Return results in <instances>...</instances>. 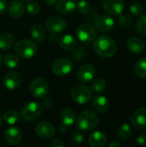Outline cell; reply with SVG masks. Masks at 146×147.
I'll use <instances>...</instances> for the list:
<instances>
[{
	"label": "cell",
	"mask_w": 146,
	"mask_h": 147,
	"mask_svg": "<svg viewBox=\"0 0 146 147\" xmlns=\"http://www.w3.org/2000/svg\"><path fill=\"white\" fill-rule=\"evenodd\" d=\"M94 50L102 58H111L116 53L117 46L113 38L108 35H102L96 39Z\"/></svg>",
	"instance_id": "1"
},
{
	"label": "cell",
	"mask_w": 146,
	"mask_h": 147,
	"mask_svg": "<svg viewBox=\"0 0 146 147\" xmlns=\"http://www.w3.org/2000/svg\"><path fill=\"white\" fill-rule=\"evenodd\" d=\"M77 126L83 131H90L99 124L98 115L90 109L82 111L77 118Z\"/></svg>",
	"instance_id": "2"
},
{
	"label": "cell",
	"mask_w": 146,
	"mask_h": 147,
	"mask_svg": "<svg viewBox=\"0 0 146 147\" xmlns=\"http://www.w3.org/2000/svg\"><path fill=\"white\" fill-rule=\"evenodd\" d=\"M15 51L19 57L28 59L33 58L36 54L38 51V46L31 40H21L15 43Z\"/></svg>",
	"instance_id": "3"
},
{
	"label": "cell",
	"mask_w": 146,
	"mask_h": 147,
	"mask_svg": "<svg viewBox=\"0 0 146 147\" xmlns=\"http://www.w3.org/2000/svg\"><path fill=\"white\" fill-rule=\"evenodd\" d=\"M72 100L79 104H86L92 98V91L89 88L82 84H75L71 90Z\"/></svg>",
	"instance_id": "4"
},
{
	"label": "cell",
	"mask_w": 146,
	"mask_h": 147,
	"mask_svg": "<svg viewBox=\"0 0 146 147\" xmlns=\"http://www.w3.org/2000/svg\"><path fill=\"white\" fill-rule=\"evenodd\" d=\"M29 90L31 95L37 99H43L48 95L49 87L47 82L42 78H34L29 87Z\"/></svg>",
	"instance_id": "5"
},
{
	"label": "cell",
	"mask_w": 146,
	"mask_h": 147,
	"mask_svg": "<svg viewBox=\"0 0 146 147\" xmlns=\"http://www.w3.org/2000/svg\"><path fill=\"white\" fill-rule=\"evenodd\" d=\"M77 37L84 43H89L96 38V29L94 26L89 23L79 25L76 30Z\"/></svg>",
	"instance_id": "6"
},
{
	"label": "cell",
	"mask_w": 146,
	"mask_h": 147,
	"mask_svg": "<svg viewBox=\"0 0 146 147\" xmlns=\"http://www.w3.org/2000/svg\"><path fill=\"white\" fill-rule=\"evenodd\" d=\"M22 117L26 121H34L38 119L41 114V106L35 102H30L25 104L22 109Z\"/></svg>",
	"instance_id": "7"
},
{
	"label": "cell",
	"mask_w": 146,
	"mask_h": 147,
	"mask_svg": "<svg viewBox=\"0 0 146 147\" xmlns=\"http://www.w3.org/2000/svg\"><path fill=\"white\" fill-rule=\"evenodd\" d=\"M72 61L68 58H59L56 59L52 66L53 74L59 77L68 75L72 71Z\"/></svg>",
	"instance_id": "8"
},
{
	"label": "cell",
	"mask_w": 146,
	"mask_h": 147,
	"mask_svg": "<svg viewBox=\"0 0 146 147\" xmlns=\"http://www.w3.org/2000/svg\"><path fill=\"white\" fill-rule=\"evenodd\" d=\"M115 22L113 17L108 15L98 16L95 19V28L102 33H107L114 29Z\"/></svg>",
	"instance_id": "9"
},
{
	"label": "cell",
	"mask_w": 146,
	"mask_h": 147,
	"mask_svg": "<svg viewBox=\"0 0 146 147\" xmlns=\"http://www.w3.org/2000/svg\"><path fill=\"white\" fill-rule=\"evenodd\" d=\"M130 122L133 127L138 130L146 128V109L139 108L133 112L129 116Z\"/></svg>",
	"instance_id": "10"
},
{
	"label": "cell",
	"mask_w": 146,
	"mask_h": 147,
	"mask_svg": "<svg viewBox=\"0 0 146 147\" xmlns=\"http://www.w3.org/2000/svg\"><path fill=\"white\" fill-rule=\"evenodd\" d=\"M103 9L111 15L119 16L121 14L125 8L124 0H102Z\"/></svg>",
	"instance_id": "11"
},
{
	"label": "cell",
	"mask_w": 146,
	"mask_h": 147,
	"mask_svg": "<svg viewBox=\"0 0 146 147\" xmlns=\"http://www.w3.org/2000/svg\"><path fill=\"white\" fill-rule=\"evenodd\" d=\"M66 22L59 16H51L46 22V28L50 33L59 34L65 30Z\"/></svg>",
	"instance_id": "12"
},
{
	"label": "cell",
	"mask_w": 146,
	"mask_h": 147,
	"mask_svg": "<svg viewBox=\"0 0 146 147\" xmlns=\"http://www.w3.org/2000/svg\"><path fill=\"white\" fill-rule=\"evenodd\" d=\"M3 139L8 145L16 146L22 141V131L16 127H9L4 131Z\"/></svg>",
	"instance_id": "13"
},
{
	"label": "cell",
	"mask_w": 146,
	"mask_h": 147,
	"mask_svg": "<svg viewBox=\"0 0 146 147\" xmlns=\"http://www.w3.org/2000/svg\"><path fill=\"white\" fill-rule=\"evenodd\" d=\"M36 134L44 140H49L53 137L55 134V128L49 121H40L35 127Z\"/></svg>",
	"instance_id": "14"
},
{
	"label": "cell",
	"mask_w": 146,
	"mask_h": 147,
	"mask_svg": "<svg viewBox=\"0 0 146 147\" xmlns=\"http://www.w3.org/2000/svg\"><path fill=\"white\" fill-rule=\"evenodd\" d=\"M3 85L8 90H15L22 85V76L17 71H10L3 78Z\"/></svg>",
	"instance_id": "15"
},
{
	"label": "cell",
	"mask_w": 146,
	"mask_h": 147,
	"mask_svg": "<svg viewBox=\"0 0 146 147\" xmlns=\"http://www.w3.org/2000/svg\"><path fill=\"white\" fill-rule=\"evenodd\" d=\"M96 75V69L90 64L82 65L77 71V78L81 83L90 82Z\"/></svg>",
	"instance_id": "16"
},
{
	"label": "cell",
	"mask_w": 146,
	"mask_h": 147,
	"mask_svg": "<svg viewBox=\"0 0 146 147\" xmlns=\"http://www.w3.org/2000/svg\"><path fill=\"white\" fill-rule=\"evenodd\" d=\"M56 10L59 14L67 15L71 12H73L77 4V0H57L55 3Z\"/></svg>",
	"instance_id": "17"
},
{
	"label": "cell",
	"mask_w": 146,
	"mask_h": 147,
	"mask_svg": "<svg viewBox=\"0 0 146 147\" xmlns=\"http://www.w3.org/2000/svg\"><path fill=\"white\" fill-rule=\"evenodd\" d=\"M126 47L128 50L133 54H140L145 50V42L139 37L133 36L126 41Z\"/></svg>",
	"instance_id": "18"
},
{
	"label": "cell",
	"mask_w": 146,
	"mask_h": 147,
	"mask_svg": "<svg viewBox=\"0 0 146 147\" xmlns=\"http://www.w3.org/2000/svg\"><path fill=\"white\" fill-rule=\"evenodd\" d=\"M92 107L96 112L105 114L109 109V102L106 96H97L92 100Z\"/></svg>",
	"instance_id": "19"
},
{
	"label": "cell",
	"mask_w": 146,
	"mask_h": 147,
	"mask_svg": "<svg viewBox=\"0 0 146 147\" xmlns=\"http://www.w3.org/2000/svg\"><path fill=\"white\" fill-rule=\"evenodd\" d=\"M107 142V137L101 131L93 132L89 137V144L92 147H102Z\"/></svg>",
	"instance_id": "20"
},
{
	"label": "cell",
	"mask_w": 146,
	"mask_h": 147,
	"mask_svg": "<svg viewBox=\"0 0 146 147\" xmlns=\"http://www.w3.org/2000/svg\"><path fill=\"white\" fill-rule=\"evenodd\" d=\"M8 11H9V14L11 17L19 18L24 14V11H25L24 5L22 3V1L14 0L9 3V8H8Z\"/></svg>",
	"instance_id": "21"
},
{
	"label": "cell",
	"mask_w": 146,
	"mask_h": 147,
	"mask_svg": "<svg viewBox=\"0 0 146 147\" xmlns=\"http://www.w3.org/2000/svg\"><path fill=\"white\" fill-rule=\"evenodd\" d=\"M59 46L65 51H71L77 47V40L71 34H65L59 39Z\"/></svg>",
	"instance_id": "22"
},
{
	"label": "cell",
	"mask_w": 146,
	"mask_h": 147,
	"mask_svg": "<svg viewBox=\"0 0 146 147\" xmlns=\"http://www.w3.org/2000/svg\"><path fill=\"white\" fill-rule=\"evenodd\" d=\"M60 120L66 126H71L76 121V113L71 109H65L60 112Z\"/></svg>",
	"instance_id": "23"
},
{
	"label": "cell",
	"mask_w": 146,
	"mask_h": 147,
	"mask_svg": "<svg viewBox=\"0 0 146 147\" xmlns=\"http://www.w3.org/2000/svg\"><path fill=\"white\" fill-rule=\"evenodd\" d=\"M30 32H31V36L37 42H41L45 39V35H46L45 29L43 26L40 23H34L31 27Z\"/></svg>",
	"instance_id": "24"
},
{
	"label": "cell",
	"mask_w": 146,
	"mask_h": 147,
	"mask_svg": "<svg viewBox=\"0 0 146 147\" xmlns=\"http://www.w3.org/2000/svg\"><path fill=\"white\" fill-rule=\"evenodd\" d=\"M14 44V36L9 33H3L0 34V50L8 51Z\"/></svg>",
	"instance_id": "25"
},
{
	"label": "cell",
	"mask_w": 146,
	"mask_h": 147,
	"mask_svg": "<svg viewBox=\"0 0 146 147\" xmlns=\"http://www.w3.org/2000/svg\"><path fill=\"white\" fill-rule=\"evenodd\" d=\"M3 120L4 121L5 123L9 124L10 126H13L19 121L20 114L16 110L9 109V110L4 112V114L3 115Z\"/></svg>",
	"instance_id": "26"
},
{
	"label": "cell",
	"mask_w": 146,
	"mask_h": 147,
	"mask_svg": "<svg viewBox=\"0 0 146 147\" xmlns=\"http://www.w3.org/2000/svg\"><path fill=\"white\" fill-rule=\"evenodd\" d=\"M134 73L139 78H146V58H141L136 62Z\"/></svg>",
	"instance_id": "27"
},
{
	"label": "cell",
	"mask_w": 146,
	"mask_h": 147,
	"mask_svg": "<svg viewBox=\"0 0 146 147\" xmlns=\"http://www.w3.org/2000/svg\"><path fill=\"white\" fill-rule=\"evenodd\" d=\"M118 22L120 25L124 28H129L133 24V18L128 13H121L119 15Z\"/></svg>",
	"instance_id": "28"
},
{
	"label": "cell",
	"mask_w": 146,
	"mask_h": 147,
	"mask_svg": "<svg viewBox=\"0 0 146 147\" xmlns=\"http://www.w3.org/2000/svg\"><path fill=\"white\" fill-rule=\"evenodd\" d=\"M3 64L5 65L6 67L8 68H15L18 65H19V58L13 54V53H9L7 54L4 58H3Z\"/></svg>",
	"instance_id": "29"
},
{
	"label": "cell",
	"mask_w": 146,
	"mask_h": 147,
	"mask_svg": "<svg viewBox=\"0 0 146 147\" xmlns=\"http://www.w3.org/2000/svg\"><path fill=\"white\" fill-rule=\"evenodd\" d=\"M132 134H133L132 128L128 124H123L122 126H120L118 131V136L120 140L123 141H126L128 139H130V137L132 136Z\"/></svg>",
	"instance_id": "30"
},
{
	"label": "cell",
	"mask_w": 146,
	"mask_h": 147,
	"mask_svg": "<svg viewBox=\"0 0 146 147\" xmlns=\"http://www.w3.org/2000/svg\"><path fill=\"white\" fill-rule=\"evenodd\" d=\"M106 89V81L102 78H96L90 85V90L95 93H101Z\"/></svg>",
	"instance_id": "31"
},
{
	"label": "cell",
	"mask_w": 146,
	"mask_h": 147,
	"mask_svg": "<svg viewBox=\"0 0 146 147\" xmlns=\"http://www.w3.org/2000/svg\"><path fill=\"white\" fill-rule=\"evenodd\" d=\"M136 29L139 34L141 36H146V14L140 16L136 24Z\"/></svg>",
	"instance_id": "32"
},
{
	"label": "cell",
	"mask_w": 146,
	"mask_h": 147,
	"mask_svg": "<svg viewBox=\"0 0 146 147\" xmlns=\"http://www.w3.org/2000/svg\"><path fill=\"white\" fill-rule=\"evenodd\" d=\"M26 10L31 15H38L41 9L38 2L36 1H28L26 4Z\"/></svg>",
	"instance_id": "33"
},
{
	"label": "cell",
	"mask_w": 146,
	"mask_h": 147,
	"mask_svg": "<svg viewBox=\"0 0 146 147\" xmlns=\"http://www.w3.org/2000/svg\"><path fill=\"white\" fill-rule=\"evenodd\" d=\"M130 12L135 16H140L144 11V6L139 2H134L130 5Z\"/></svg>",
	"instance_id": "34"
},
{
	"label": "cell",
	"mask_w": 146,
	"mask_h": 147,
	"mask_svg": "<svg viewBox=\"0 0 146 147\" xmlns=\"http://www.w3.org/2000/svg\"><path fill=\"white\" fill-rule=\"evenodd\" d=\"M77 10L83 14V15H86L90 11V4L87 0H80L79 2H77Z\"/></svg>",
	"instance_id": "35"
},
{
	"label": "cell",
	"mask_w": 146,
	"mask_h": 147,
	"mask_svg": "<svg viewBox=\"0 0 146 147\" xmlns=\"http://www.w3.org/2000/svg\"><path fill=\"white\" fill-rule=\"evenodd\" d=\"M71 141L76 145L82 144L84 141V135L81 132L76 131L71 135Z\"/></svg>",
	"instance_id": "36"
},
{
	"label": "cell",
	"mask_w": 146,
	"mask_h": 147,
	"mask_svg": "<svg viewBox=\"0 0 146 147\" xmlns=\"http://www.w3.org/2000/svg\"><path fill=\"white\" fill-rule=\"evenodd\" d=\"M84 55H85V52H84V50H83V48H81V47L77 48V49L74 51V53H73V57H74V59H77V60L82 59L84 57Z\"/></svg>",
	"instance_id": "37"
},
{
	"label": "cell",
	"mask_w": 146,
	"mask_h": 147,
	"mask_svg": "<svg viewBox=\"0 0 146 147\" xmlns=\"http://www.w3.org/2000/svg\"><path fill=\"white\" fill-rule=\"evenodd\" d=\"M53 104H54V103H53V101H52V98L46 97V96L43 98L42 105H43V107H44L45 109H52Z\"/></svg>",
	"instance_id": "38"
},
{
	"label": "cell",
	"mask_w": 146,
	"mask_h": 147,
	"mask_svg": "<svg viewBox=\"0 0 146 147\" xmlns=\"http://www.w3.org/2000/svg\"><path fill=\"white\" fill-rule=\"evenodd\" d=\"M136 140H137V143H138L139 146H146V134L142 133V134H138Z\"/></svg>",
	"instance_id": "39"
},
{
	"label": "cell",
	"mask_w": 146,
	"mask_h": 147,
	"mask_svg": "<svg viewBox=\"0 0 146 147\" xmlns=\"http://www.w3.org/2000/svg\"><path fill=\"white\" fill-rule=\"evenodd\" d=\"M50 146L51 147H65V144L59 139H55L53 140L51 144H50Z\"/></svg>",
	"instance_id": "40"
},
{
	"label": "cell",
	"mask_w": 146,
	"mask_h": 147,
	"mask_svg": "<svg viewBox=\"0 0 146 147\" xmlns=\"http://www.w3.org/2000/svg\"><path fill=\"white\" fill-rule=\"evenodd\" d=\"M8 9V3L6 0H0V15L5 13Z\"/></svg>",
	"instance_id": "41"
},
{
	"label": "cell",
	"mask_w": 146,
	"mask_h": 147,
	"mask_svg": "<svg viewBox=\"0 0 146 147\" xmlns=\"http://www.w3.org/2000/svg\"><path fill=\"white\" fill-rule=\"evenodd\" d=\"M59 39H60V36H59L57 34L55 33H52V34L49 35V40L52 43H56V42H59Z\"/></svg>",
	"instance_id": "42"
},
{
	"label": "cell",
	"mask_w": 146,
	"mask_h": 147,
	"mask_svg": "<svg viewBox=\"0 0 146 147\" xmlns=\"http://www.w3.org/2000/svg\"><path fill=\"white\" fill-rule=\"evenodd\" d=\"M59 130L60 133L65 134V133H66L68 131V126H66L64 123H61V124L59 125Z\"/></svg>",
	"instance_id": "43"
},
{
	"label": "cell",
	"mask_w": 146,
	"mask_h": 147,
	"mask_svg": "<svg viewBox=\"0 0 146 147\" xmlns=\"http://www.w3.org/2000/svg\"><path fill=\"white\" fill-rule=\"evenodd\" d=\"M109 147H120L121 144L118 141V140H112L109 144H108Z\"/></svg>",
	"instance_id": "44"
},
{
	"label": "cell",
	"mask_w": 146,
	"mask_h": 147,
	"mask_svg": "<svg viewBox=\"0 0 146 147\" xmlns=\"http://www.w3.org/2000/svg\"><path fill=\"white\" fill-rule=\"evenodd\" d=\"M44 1H45L46 4H47V5H53L57 2V0H44Z\"/></svg>",
	"instance_id": "45"
},
{
	"label": "cell",
	"mask_w": 146,
	"mask_h": 147,
	"mask_svg": "<svg viewBox=\"0 0 146 147\" xmlns=\"http://www.w3.org/2000/svg\"><path fill=\"white\" fill-rule=\"evenodd\" d=\"M2 121H3V119H2L1 115H0V127H1V126H2Z\"/></svg>",
	"instance_id": "46"
},
{
	"label": "cell",
	"mask_w": 146,
	"mask_h": 147,
	"mask_svg": "<svg viewBox=\"0 0 146 147\" xmlns=\"http://www.w3.org/2000/svg\"><path fill=\"white\" fill-rule=\"evenodd\" d=\"M2 61H3V59H2V55L0 54V65H1V64H2Z\"/></svg>",
	"instance_id": "47"
},
{
	"label": "cell",
	"mask_w": 146,
	"mask_h": 147,
	"mask_svg": "<svg viewBox=\"0 0 146 147\" xmlns=\"http://www.w3.org/2000/svg\"><path fill=\"white\" fill-rule=\"evenodd\" d=\"M20 1H28V0H20Z\"/></svg>",
	"instance_id": "48"
}]
</instances>
